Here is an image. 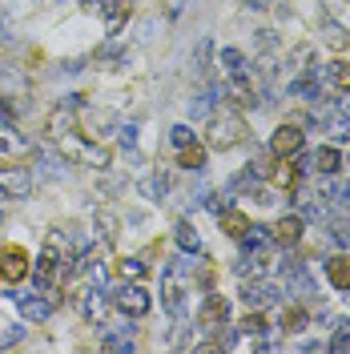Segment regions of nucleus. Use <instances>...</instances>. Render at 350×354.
Masks as SVG:
<instances>
[{"instance_id":"22","label":"nucleus","mask_w":350,"mask_h":354,"mask_svg":"<svg viewBox=\"0 0 350 354\" xmlns=\"http://www.w3.org/2000/svg\"><path fill=\"white\" fill-rule=\"evenodd\" d=\"M113 270H117V278H121V282H141V278L149 274V266L141 262V258H121Z\"/></svg>"},{"instance_id":"33","label":"nucleus","mask_w":350,"mask_h":354,"mask_svg":"<svg viewBox=\"0 0 350 354\" xmlns=\"http://www.w3.org/2000/svg\"><path fill=\"white\" fill-rule=\"evenodd\" d=\"M330 351H334V354H350V326H347V322H342L338 334L330 338Z\"/></svg>"},{"instance_id":"5","label":"nucleus","mask_w":350,"mask_h":354,"mask_svg":"<svg viewBox=\"0 0 350 354\" xmlns=\"http://www.w3.org/2000/svg\"><path fill=\"white\" fill-rule=\"evenodd\" d=\"M113 306L121 310L125 318H145L154 310V298H149V290L141 286V282H125V286L113 294Z\"/></svg>"},{"instance_id":"9","label":"nucleus","mask_w":350,"mask_h":354,"mask_svg":"<svg viewBox=\"0 0 350 354\" xmlns=\"http://www.w3.org/2000/svg\"><path fill=\"white\" fill-rule=\"evenodd\" d=\"M28 274V254L21 245H4L0 250V282H24Z\"/></svg>"},{"instance_id":"25","label":"nucleus","mask_w":350,"mask_h":354,"mask_svg":"<svg viewBox=\"0 0 350 354\" xmlns=\"http://www.w3.org/2000/svg\"><path fill=\"white\" fill-rule=\"evenodd\" d=\"M177 165H181V169H201V165H205V149H201V145H181V153H177Z\"/></svg>"},{"instance_id":"37","label":"nucleus","mask_w":350,"mask_h":354,"mask_svg":"<svg viewBox=\"0 0 350 354\" xmlns=\"http://www.w3.org/2000/svg\"><path fill=\"white\" fill-rule=\"evenodd\" d=\"M330 242L350 245V221H334V225H330Z\"/></svg>"},{"instance_id":"26","label":"nucleus","mask_w":350,"mask_h":354,"mask_svg":"<svg viewBox=\"0 0 350 354\" xmlns=\"http://www.w3.org/2000/svg\"><path fill=\"white\" fill-rule=\"evenodd\" d=\"M322 194H326L338 209H350V181H322Z\"/></svg>"},{"instance_id":"16","label":"nucleus","mask_w":350,"mask_h":354,"mask_svg":"<svg viewBox=\"0 0 350 354\" xmlns=\"http://www.w3.org/2000/svg\"><path fill=\"white\" fill-rule=\"evenodd\" d=\"M218 68L225 73V81H230V77H246V73H250V65H246V57H241L238 48H221V53H218Z\"/></svg>"},{"instance_id":"3","label":"nucleus","mask_w":350,"mask_h":354,"mask_svg":"<svg viewBox=\"0 0 350 354\" xmlns=\"http://www.w3.org/2000/svg\"><path fill=\"white\" fill-rule=\"evenodd\" d=\"M246 121H241L234 109H225V113H214L210 117V129H205V145L210 149H234V145H241L246 141Z\"/></svg>"},{"instance_id":"12","label":"nucleus","mask_w":350,"mask_h":354,"mask_svg":"<svg viewBox=\"0 0 350 354\" xmlns=\"http://www.w3.org/2000/svg\"><path fill=\"white\" fill-rule=\"evenodd\" d=\"M241 298H246V306L250 310H266V306H274V302L282 298V290L274 286V282H262V278L254 282V278H250L246 290H241Z\"/></svg>"},{"instance_id":"20","label":"nucleus","mask_w":350,"mask_h":354,"mask_svg":"<svg viewBox=\"0 0 350 354\" xmlns=\"http://www.w3.org/2000/svg\"><path fill=\"white\" fill-rule=\"evenodd\" d=\"M322 44L334 48V53H347V48H350V32L342 28V24L326 21V24H322Z\"/></svg>"},{"instance_id":"31","label":"nucleus","mask_w":350,"mask_h":354,"mask_svg":"<svg viewBox=\"0 0 350 354\" xmlns=\"http://www.w3.org/2000/svg\"><path fill=\"white\" fill-rule=\"evenodd\" d=\"M330 133L338 137V141H350V113H334V121H330Z\"/></svg>"},{"instance_id":"39","label":"nucleus","mask_w":350,"mask_h":354,"mask_svg":"<svg viewBox=\"0 0 350 354\" xmlns=\"http://www.w3.org/2000/svg\"><path fill=\"white\" fill-rule=\"evenodd\" d=\"M21 334H24V326H12V330H4V334H0V351H4V346H17V342H21Z\"/></svg>"},{"instance_id":"10","label":"nucleus","mask_w":350,"mask_h":354,"mask_svg":"<svg viewBox=\"0 0 350 354\" xmlns=\"http://www.w3.org/2000/svg\"><path fill=\"white\" fill-rule=\"evenodd\" d=\"M77 306H81V314H85L89 322H105V314H109V298H105V286H89L77 294Z\"/></svg>"},{"instance_id":"15","label":"nucleus","mask_w":350,"mask_h":354,"mask_svg":"<svg viewBox=\"0 0 350 354\" xmlns=\"http://www.w3.org/2000/svg\"><path fill=\"white\" fill-rule=\"evenodd\" d=\"M326 278L334 290H350V258L347 254H334L326 262Z\"/></svg>"},{"instance_id":"24","label":"nucleus","mask_w":350,"mask_h":354,"mask_svg":"<svg viewBox=\"0 0 350 354\" xmlns=\"http://www.w3.org/2000/svg\"><path fill=\"white\" fill-rule=\"evenodd\" d=\"M174 238H177V245H181L185 254H201V238H197V230L190 225V221H177Z\"/></svg>"},{"instance_id":"13","label":"nucleus","mask_w":350,"mask_h":354,"mask_svg":"<svg viewBox=\"0 0 350 354\" xmlns=\"http://www.w3.org/2000/svg\"><path fill=\"white\" fill-rule=\"evenodd\" d=\"M0 194L4 198H28L33 194V174L28 169H4L0 174Z\"/></svg>"},{"instance_id":"4","label":"nucleus","mask_w":350,"mask_h":354,"mask_svg":"<svg viewBox=\"0 0 350 354\" xmlns=\"http://www.w3.org/2000/svg\"><path fill=\"white\" fill-rule=\"evenodd\" d=\"M33 153H37V145L0 113V161H24V157H33Z\"/></svg>"},{"instance_id":"1","label":"nucleus","mask_w":350,"mask_h":354,"mask_svg":"<svg viewBox=\"0 0 350 354\" xmlns=\"http://www.w3.org/2000/svg\"><path fill=\"white\" fill-rule=\"evenodd\" d=\"M44 129L53 137V145H61V153H65L68 161H81V165H93V169H105V165H109V149L85 141V133L77 129V121H73V113H68L65 105L48 113Z\"/></svg>"},{"instance_id":"43","label":"nucleus","mask_w":350,"mask_h":354,"mask_svg":"<svg viewBox=\"0 0 350 354\" xmlns=\"http://www.w3.org/2000/svg\"><path fill=\"white\" fill-rule=\"evenodd\" d=\"M0 221H4V214H0Z\"/></svg>"},{"instance_id":"23","label":"nucleus","mask_w":350,"mask_h":354,"mask_svg":"<svg viewBox=\"0 0 350 354\" xmlns=\"http://www.w3.org/2000/svg\"><path fill=\"white\" fill-rule=\"evenodd\" d=\"M129 12H133V0H109V8H105L109 32H121V24L129 21Z\"/></svg>"},{"instance_id":"40","label":"nucleus","mask_w":350,"mask_h":354,"mask_svg":"<svg viewBox=\"0 0 350 354\" xmlns=\"http://www.w3.org/2000/svg\"><path fill=\"white\" fill-rule=\"evenodd\" d=\"M8 41H12V32H8V21L0 17V44H8Z\"/></svg>"},{"instance_id":"38","label":"nucleus","mask_w":350,"mask_h":354,"mask_svg":"<svg viewBox=\"0 0 350 354\" xmlns=\"http://www.w3.org/2000/svg\"><path fill=\"white\" fill-rule=\"evenodd\" d=\"M117 137H121L125 149H133V145H137V125H117Z\"/></svg>"},{"instance_id":"36","label":"nucleus","mask_w":350,"mask_h":354,"mask_svg":"<svg viewBox=\"0 0 350 354\" xmlns=\"http://www.w3.org/2000/svg\"><path fill=\"white\" fill-rule=\"evenodd\" d=\"M97 225H101V238H105V242L117 238V218H113V214H97Z\"/></svg>"},{"instance_id":"21","label":"nucleus","mask_w":350,"mask_h":354,"mask_svg":"<svg viewBox=\"0 0 350 354\" xmlns=\"http://www.w3.org/2000/svg\"><path fill=\"white\" fill-rule=\"evenodd\" d=\"M238 242H241V254H258V250L270 245V230H266V225H250Z\"/></svg>"},{"instance_id":"28","label":"nucleus","mask_w":350,"mask_h":354,"mask_svg":"<svg viewBox=\"0 0 350 354\" xmlns=\"http://www.w3.org/2000/svg\"><path fill=\"white\" fill-rule=\"evenodd\" d=\"M282 330L286 334H298V330H306V310L302 306H290L282 314Z\"/></svg>"},{"instance_id":"30","label":"nucleus","mask_w":350,"mask_h":354,"mask_svg":"<svg viewBox=\"0 0 350 354\" xmlns=\"http://www.w3.org/2000/svg\"><path fill=\"white\" fill-rule=\"evenodd\" d=\"M101 346H105V351H121V354H129L133 351V338L129 334H105V338H101Z\"/></svg>"},{"instance_id":"11","label":"nucleus","mask_w":350,"mask_h":354,"mask_svg":"<svg viewBox=\"0 0 350 354\" xmlns=\"http://www.w3.org/2000/svg\"><path fill=\"white\" fill-rule=\"evenodd\" d=\"M302 125H278L274 129V137H270V153L274 157H294L298 149H302Z\"/></svg>"},{"instance_id":"6","label":"nucleus","mask_w":350,"mask_h":354,"mask_svg":"<svg viewBox=\"0 0 350 354\" xmlns=\"http://www.w3.org/2000/svg\"><path fill=\"white\" fill-rule=\"evenodd\" d=\"M161 294H165V310L169 314H185V266L181 262H169L165 274H161Z\"/></svg>"},{"instance_id":"14","label":"nucleus","mask_w":350,"mask_h":354,"mask_svg":"<svg viewBox=\"0 0 350 354\" xmlns=\"http://www.w3.org/2000/svg\"><path fill=\"white\" fill-rule=\"evenodd\" d=\"M17 306L28 322H48V314H53V302L41 294H17Z\"/></svg>"},{"instance_id":"2","label":"nucleus","mask_w":350,"mask_h":354,"mask_svg":"<svg viewBox=\"0 0 350 354\" xmlns=\"http://www.w3.org/2000/svg\"><path fill=\"white\" fill-rule=\"evenodd\" d=\"M73 250H68V238L61 234V230H53L48 238H44V250L41 258H37V266H33V282H37V290H53L57 282L65 286V278L73 274Z\"/></svg>"},{"instance_id":"29","label":"nucleus","mask_w":350,"mask_h":354,"mask_svg":"<svg viewBox=\"0 0 350 354\" xmlns=\"http://www.w3.org/2000/svg\"><path fill=\"white\" fill-rule=\"evenodd\" d=\"M210 53H214V41H210V37H201V44H197V61H194L197 77H210Z\"/></svg>"},{"instance_id":"41","label":"nucleus","mask_w":350,"mask_h":354,"mask_svg":"<svg viewBox=\"0 0 350 354\" xmlns=\"http://www.w3.org/2000/svg\"><path fill=\"white\" fill-rule=\"evenodd\" d=\"M274 0H250V8H270Z\"/></svg>"},{"instance_id":"32","label":"nucleus","mask_w":350,"mask_h":354,"mask_svg":"<svg viewBox=\"0 0 350 354\" xmlns=\"http://www.w3.org/2000/svg\"><path fill=\"white\" fill-rule=\"evenodd\" d=\"M262 330H266L262 310H258V314H250V318H241V322H238V334H262Z\"/></svg>"},{"instance_id":"8","label":"nucleus","mask_w":350,"mask_h":354,"mask_svg":"<svg viewBox=\"0 0 350 354\" xmlns=\"http://www.w3.org/2000/svg\"><path fill=\"white\" fill-rule=\"evenodd\" d=\"M302 214H286V218H278L274 225H270V242L274 245H282V250H290V245H298L302 242Z\"/></svg>"},{"instance_id":"7","label":"nucleus","mask_w":350,"mask_h":354,"mask_svg":"<svg viewBox=\"0 0 350 354\" xmlns=\"http://www.w3.org/2000/svg\"><path fill=\"white\" fill-rule=\"evenodd\" d=\"M230 322V302H225V294H205V302H201V310H197V326L201 330H221Z\"/></svg>"},{"instance_id":"17","label":"nucleus","mask_w":350,"mask_h":354,"mask_svg":"<svg viewBox=\"0 0 350 354\" xmlns=\"http://www.w3.org/2000/svg\"><path fill=\"white\" fill-rule=\"evenodd\" d=\"M266 266H270V262H266V254H262V250H258V254H241L238 266H234V274L250 282V278H262V274H266Z\"/></svg>"},{"instance_id":"34","label":"nucleus","mask_w":350,"mask_h":354,"mask_svg":"<svg viewBox=\"0 0 350 354\" xmlns=\"http://www.w3.org/2000/svg\"><path fill=\"white\" fill-rule=\"evenodd\" d=\"M141 189H145L154 201H161V198H165V189H169V181H165V177H145V185H141Z\"/></svg>"},{"instance_id":"27","label":"nucleus","mask_w":350,"mask_h":354,"mask_svg":"<svg viewBox=\"0 0 350 354\" xmlns=\"http://www.w3.org/2000/svg\"><path fill=\"white\" fill-rule=\"evenodd\" d=\"M326 81L334 88H347V93H350V65H347V61H330V65H326Z\"/></svg>"},{"instance_id":"18","label":"nucleus","mask_w":350,"mask_h":354,"mask_svg":"<svg viewBox=\"0 0 350 354\" xmlns=\"http://www.w3.org/2000/svg\"><path fill=\"white\" fill-rule=\"evenodd\" d=\"M338 165H342V157H338V149H334V145H322L318 153L310 157V169H314V174H322V177H330Z\"/></svg>"},{"instance_id":"42","label":"nucleus","mask_w":350,"mask_h":354,"mask_svg":"<svg viewBox=\"0 0 350 354\" xmlns=\"http://www.w3.org/2000/svg\"><path fill=\"white\" fill-rule=\"evenodd\" d=\"M347 169H350V157H347Z\"/></svg>"},{"instance_id":"19","label":"nucleus","mask_w":350,"mask_h":354,"mask_svg":"<svg viewBox=\"0 0 350 354\" xmlns=\"http://www.w3.org/2000/svg\"><path fill=\"white\" fill-rule=\"evenodd\" d=\"M218 218H221V234H225V238H234V242H238L241 234L250 230V218H246V214H238V209H221Z\"/></svg>"},{"instance_id":"35","label":"nucleus","mask_w":350,"mask_h":354,"mask_svg":"<svg viewBox=\"0 0 350 354\" xmlns=\"http://www.w3.org/2000/svg\"><path fill=\"white\" fill-rule=\"evenodd\" d=\"M169 141H174L177 149H181V145H194V129H190V125H174V129H169Z\"/></svg>"}]
</instances>
